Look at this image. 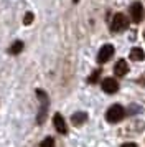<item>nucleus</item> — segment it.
Returning a JSON list of instances; mask_svg holds the SVG:
<instances>
[{
    "mask_svg": "<svg viewBox=\"0 0 145 147\" xmlns=\"http://www.w3.org/2000/svg\"><path fill=\"white\" fill-rule=\"evenodd\" d=\"M124 116H125L124 107L120 106V104H114V106H111L109 109H107L105 119H107V122H111V124H115V122L124 119Z\"/></svg>",
    "mask_w": 145,
    "mask_h": 147,
    "instance_id": "f257e3e1",
    "label": "nucleus"
},
{
    "mask_svg": "<svg viewBox=\"0 0 145 147\" xmlns=\"http://www.w3.org/2000/svg\"><path fill=\"white\" fill-rule=\"evenodd\" d=\"M36 96L40 98L41 101V109H40V116H38V124H43L45 122V117H46V111H48V96H46L45 91H41V89H36Z\"/></svg>",
    "mask_w": 145,
    "mask_h": 147,
    "instance_id": "f03ea898",
    "label": "nucleus"
},
{
    "mask_svg": "<svg viewBox=\"0 0 145 147\" xmlns=\"http://www.w3.org/2000/svg\"><path fill=\"white\" fill-rule=\"evenodd\" d=\"M129 27V20L124 13H115L112 18V32H124Z\"/></svg>",
    "mask_w": 145,
    "mask_h": 147,
    "instance_id": "7ed1b4c3",
    "label": "nucleus"
},
{
    "mask_svg": "<svg viewBox=\"0 0 145 147\" xmlns=\"http://www.w3.org/2000/svg\"><path fill=\"white\" fill-rule=\"evenodd\" d=\"M112 55H114V47H112V45H104V47L99 50L97 61H99V63H105V61L111 60Z\"/></svg>",
    "mask_w": 145,
    "mask_h": 147,
    "instance_id": "20e7f679",
    "label": "nucleus"
},
{
    "mask_svg": "<svg viewBox=\"0 0 145 147\" xmlns=\"http://www.w3.org/2000/svg\"><path fill=\"white\" fill-rule=\"evenodd\" d=\"M101 86H102V91H104V93H107V94L115 93V91L119 89L117 81L114 80V78H105V80H102Z\"/></svg>",
    "mask_w": 145,
    "mask_h": 147,
    "instance_id": "39448f33",
    "label": "nucleus"
},
{
    "mask_svg": "<svg viewBox=\"0 0 145 147\" xmlns=\"http://www.w3.org/2000/svg\"><path fill=\"white\" fill-rule=\"evenodd\" d=\"M130 15H132V20L138 23V22L142 20V15H144V7H142V3L140 2H134L130 7Z\"/></svg>",
    "mask_w": 145,
    "mask_h": 147,
    "instance_id": "423d86ee",
    "label": "nucleus"
},
{
    "mask_svg": "<svg viewBox=\"0 0 145 147\" xmlns=\"http://www.w3.org/2000/svg\"><path fill=\"white\" fill-rule=\"evenodd\" d=\"M53 124H54V127H56V131H58L59 134L68 132V126H66V122H64V117H63L59 113H56L54 116H53Z\"/></svg>",
    "mask_w": 145,
    "mask_h": 147,
    "instance_id": "0eeeda50",
    "label": "nucleus"
},
{
    "mask_svg": "<svg viewBox=\"0 0 145 147\" xmlns=\"http://www.w3.org/2000/svg\"><path fill=\"white\" fill-rule=\"evenodd\" d=\"M127 71H129V65H127V61L125 60H119L117 63H115V66H114V73L117 74V76H124Z\"/></svg>",
    "mask_w": 145,
    "mask_h": 147,
    "instance_id": "6e6552de",
    "label": "nucleus"
},
{
    "mask_svg": "<svg viewBox=\"0 0 145 147\" xmlns=\"http://www.w3.org/2000/svg\"><path fill=\"white\" fill-rule=\"evenodd\" d=\"M86 119H87V114L83 113V111H79V113H76V114H72L71 116V121H72L74 126H81V124H84Z\"/></svg>",
    "mask_w": 145,
    "mask_h": 147,
    "instance_id": "1a4fd4ad",
    "label": "nucleus"
},
{
    "mask_svg": "<svg viewBox=\"0 0 145 147\" xmlns=\"http://www.w3.org/2000/svg\"><path fill=\"white\" fill-rule=\"evenodd\" d=\"M130 58L134 61H142L145 58V51L142 48H132L130 50Z\"/></svg>",
    "mask_w": 145,
    "mask_h": 147,
    "instance_id": "9d476101",
    "label": "nucleus"
},
{
    "mask_svg": "<svg viewBox=\"0 0 145 147\" xmlns=\"http://www.w3.org/2000/svg\"><path fill=\"white\" fill-rule=\"evenodd\" d=\"M21 50H23V41H15V43L12 45V48H10V53L12 55H18Z\"/></svg>",
    "mask_w": 145,
    "mask_h": 147,
    "instance_id": "9b49d317",
    "label": "nucleus"
},
{
    "mask_svg": "<svg viewBox=\"0 0 145 147\" xmlns=\"http://www.w3.org/2000/svg\"><path fill=\"white\" fill-rule=\"evenodd\" d=\"M40 147H54V140L51 137H46V139H43L40 142Z\"/></svg>",
    "mask_w": 145,
    "mask_h": 147,
    "instance_id": "f8f14e48",
    "label": "nucleus"
},
{
    "mask_svg": "<svg viewBox=\"0 0 145 147\" xmlns=\"http://www.w3.org/2000/svg\"><path fill=\"white\" fill-rule=\"evenodd\" d=\"M32 22H33V13H32V12H26L25 18H23V23H25V25H30Z\"/></svg>",
    "mask_w": 145,
    "mask_h": 147,
    "instance_id": "ddd939ff",
    "label": "nucleus"
},
{
    "mask_svg": "<svg viewBox=\"0 0 145 147\" xmlns=\"http://www.w3.org/2000/svg\"><path fill=\"white\" fill-rule=\"evenodd\" d=\"M97 78H99V71H94V73H92V76L89 78V83H96V81H97Z\"/></svg>",
    "mask_w": 145,
    "mask_h": 147,
    "instance_id": "4468645a",
    "label": "nucleus"
},
{
    "mask_svg": "<svg viewBox=\"0 0 145 147\" xmlns=\"http://www.w3.org/2000/svg\"><path fill=\"white\" fill-rule=\"evenodd\" d=\"M120 147H137V144H134V142H125V144H122Z\"/></svg>",
    "mask_w": 145,
    "mask_h": 147,
    "instance_id": "2eb2a0df",
    "label": "nucleus"
},
{
    "mask_svg": "<svg viewBox=\"0 0 145 147\" xmlns=\"http://www.w3.org/2000/svg\"><path fill=\"white\" fill-rule=\"evenodd\" d=\"M72 2H74V3H76V2H79V0H72Z\"/></svg>",
    "mask_w": 145,
    "mask_h": 147,
    "instance_id": "dca6fc26",
    "label": "nucleus"
}]
</instances>
